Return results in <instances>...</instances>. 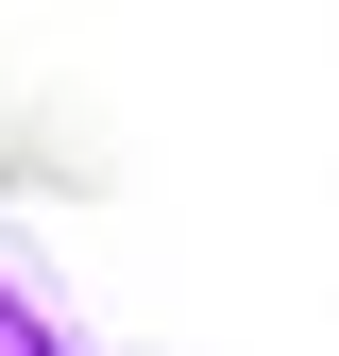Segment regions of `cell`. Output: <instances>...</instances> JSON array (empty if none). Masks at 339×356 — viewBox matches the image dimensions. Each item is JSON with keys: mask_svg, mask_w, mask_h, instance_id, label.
Listing matches in <instances>:
<instances>
[{"mask_svg": "<svg viewBox=\"0 0 339 356\" xmlns=\"http://www.w3.org/2000/svg\"><path fill=\"white\" fill-rule=\"evenodd\" d=\"M0 356H85V339H68V305H51V289H34V272H17V254H0Z\"/></svg>", "mask_w": 339, "mask_h": 356, "instance_id": "1", "label": "cell"}]
</instances>
